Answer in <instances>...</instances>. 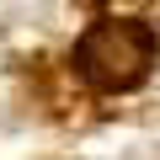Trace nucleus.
<instances>
[{"instance_id":"f257e3e1","label":"nucleus","mask_w":160,"mask_h":160,"mask_svg":"<svg viewBox=\"0 0 160 160\" xmlns=\"http://www.w3.org/2000/svg\"><path fill=\"white\" fill-rule=\"evenodd\" d=\"M75 64L96 91H128L155 64V32L144 22H96L80 38Z\"/></svg>"}]
</instances>
